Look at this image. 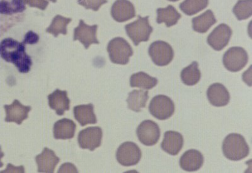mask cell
Returning a JSON list of instances; mask_svg holds the SVG:
<instances>
[{
	"label": "cell",
	"mask_w": 252,
	"mask_h": 173,
	"mask_svg": "<svg viewBox=\"0 0 252 173\" xmlns=\"http://www.w3.org/2000/svg\"><path fill=\"white\" fill-rule=\"evenodd\" d=\"M39 40V36L33 32L32 31H29L28 33H26V35H25V37L24 39L23 43L25 45L26 44H30L33 45L37 44Z\"/></svg>",
	"instance_id": "d6a6232c"
},
{
	"label": "cell",
	"mask_w": 252,
	"mask_h": 173,
	"mask_svg": "<svg viewBox=\"0 0 252 173\" xmlns=\"http://www.w3.org/2000/svg\"><path fill=\"white\" fill-rule=\"evenodd\" d=\"M182 82L187 86H194L199 83L201 73L197 62H193L188 67L182 69L181 74Z\"/></svg>",
	"instance_id": "484cf974"
},
{
	"label": "cell",
	"mask_w": 252,
	"mask_h": 173,
	"mask_svg": "<svg viewBox=\"0 0 252 173\" xmlns=\"http://www.w3.org/2000/svg\"><path fill=\"white\" fill-rule=\"evenodd\" d=\"M76 125L73 120L63 118L55 123L53 128L54 137L56 139H71L75 134Z\"/></svg>",
	"instance_id": "ffe728a7"
},
{
	"label": "cell",
	"mask_w": 252,
	"mask_h": 173,
	"mask_svg": "<svg viewBox=\"0 0 252 173\" xmlns=\"http://www.w3.org/2000/svg\"><path fill=\"white\" fill-rule=\"evenodd\" d=\"M52 2H53V3H56V1H57V0H50Z\"/></svg>",
	"instance_id": "74e56055"
},
{
	"label": "cell",
	"mask_w": 252,
	"mask_h": 173,
	"mask_svg": "<svg viewBox=\"0 0 252 173\" xmlns=\"http://www.w3.org/2000/svg\"><path fill=\"white\" fill-rule=\"evenodd\" d=\"M103 132L99 127H91L80 131L78 136V144L82 149L93 151L102 144Z\"/></svg>",
	"instance_id": "30bf717a"
},
{
	"label": "cell",
	"mask_w": 252,
	"mask_h": 173,
	"mask_svg": "<svg viewBox=\"0 0 252 173\" xmlns=\"http://www.w3.org/2000/svg\"><path fill=\"white\" fill-rule=\"evenodd\" d=\"M149 99L148 91L133 90L129 93L127 99L128 108L135 112H141L146 107Z\"/></svg>",
	"instance_id": "d4e9b609"
},
{
	"label": "cell",
	"mask_w": 252,
	"mask_h": 173,
	"mask_svg": "<svg viewBox=\"0 0 252 173\" xmlns=\"http://www.w3.org/2000/svg\"><path fill=\"white\" fill-rule=\"evenodd\" d=\"M224 156L229 160L238 161L249 156L250 148L242 135L230 134L225 138L222 146Z\"/></svg>",
	"instance_id": "7a4b0ae2"
},
{
	"label": "cell",
	"mask_w": 252,
	"mask_h": 173,
	"mask_svg": "<svg viewBox=\"0 0 252 173\" xmlns=\"http://www.w3.org/2000/svg\"><path fill=\"white\" fill-rule=\"evenodd\" d=\"M181 18V15L172 5H168L165 8L157 9V23H165L167 28L176 25Z\"/></svg>",
	"instance_id": "603a6c76"
},
{
	"label": "cell",
	"mask_w": 252,
	"mask_h": 173,
	"mask_svg": "<svg viewBox=\"0 0 252 173\" xmlns=\"http://www.w3.org/2000/svg\"><path fill=\"white\" fill-rule=\"evenodd\" d=\"M175 104L167 96L159 94L155 96L149 105L150 113L160 120H167L174 114Z\"/></svg>",
	"instance_id": "5b68a950"
},
{
	"label": "cell",
	"mask_w": 252,
	"mask_h": 173,
	"mask_svg": "<svg viewBox=\"0 0 252 173\" xmlns=\"http://www.w3.org/2000/svg\"><path fill=\"white\" fill-rule=\"evenodd\" d=\"M184 138L181 133L176 131H166L161 144V149L168 154L176 156L183 147Z\"/></svg>",
	"instance_id": "e0dca14e"
},
{
	"label": "cell",
	"mask_w": 252,
	"mask_h": 173,
	"mask_svg": "<svg viewBox=\"0 0 252 173\" xmlns=\"http://www.w3.org/2000/svg\"><path fill=\"white\" fill-rule=\"evenodd\" d=\"M4 156V153L2 152L1 146H0V168H1L3 166V163L1 162V159Z\"/></svg>",
	"instance_id": "d590c367"
},
{
	"label": "cell",
	"mask_w": 252,
	"mask_h": 173,
	"mask_svg": "<svg viewBox=\"0 0 252 173\" xmlns=\"http://www.w3.org/2000/svg\"><path fill=\"white\" fill-rule=\"evenodd\" d=\"M97 28V25L89 26L81 20L80 24L74 30V41L79 40L86 49H89L92 44H98L99 42L96 38Z\"/></svg>",
	"instance_id": "7c38bea8"
},
{
	"label": "cell",
	"mask_w": 252,
	"mask_h": 173,
	"mask_svg": "<svg viewBox=\"0 0 252 173\" xmlns=\"http://www.w3.org/2000/svg\"><path fill=\"white\" fill-rule=\"evenodd\" d=\"M136 134L139 141L146 146L156 144L161 136L160 129L158 125L150 120L142 122L137 129Z\"/></svg>",
	"instance_id": "9c48e42d"
},
{
	"label": "cell",
	"mask_w": 252,
	"mask_h": 173,
	"mask_svg": "<svg viewBox=\"0 0 252 173\" xmlns=\"http://www.w3.org/2000/svg\"><path fill=\"white\" fill-rule=\"evenodd\" d=\"M168 1L175 2V1H179V0H168Z\"/></svg>",
	"instance_id": "8d00e7d4"
},
{
	"label": "cell",
	"mask_w": 252,
	"mask_h": 173,
	"mask_svg": "<svg viewBox=\"0 0 252 173\" xmlns=\"http://www.w3.org/2000/svg\"><path fill=\"white\" fill-rule=\"evenodd\" d=\"M209 103L213 106L221 107L226 106L230 101V94L228 89L220 83H214L209 86L207 91Z\"/></svg>",
	"instance_id": "4fadbf2b"
},
{
	"label": "cell",
	"mask_w": 252,
	"mask_h": 173,
	"mask_svg": "<svg viewBox=\"0 0 252 173\" xmlns=\"http://www.w3.org/2000/svg\"><path fill=\"white\" fill-rule=\"evenodd\" d=\"M6 112L5 121L6 122H15L21 125L23 121L28 118V114L32 108L24 106L19 100H15L12 105H4Z\"/></svg>",
	"instance_id": "5bb4252c"
},
{
	"label": "cell",
	"mask_w": 252,
	"mask_h": 173,
	"mask_svg": "<svg viewBox=\"0 0 252 173\" xmlns=\"http://www.w3.org/2000/svg\"><path fill=\"white\" fill-rule=\"evenodd\" d=\"M215 16L211 10L206 11L202 15L192 19L193 30L198 33L207 32L214 25L217 23Z\"/></svg>",
	"instance_id": "7402d4cb"
},
{
	"label": "cell",
	"mask_w": 252,
	"mask_h": 173,
	"mask_svg": "<svg viewBox=\"0 0 252 173\" xmlns=\"http://www.w3.org/2000/svg\"><path fill=\"white\" fill-rule=\"evenodd\" d=\"M0 56L6 62L12 63L21 73H28L32 66V60L26 52V45L12 38L0 42Z\"/></svg>",
	"instance_id": "6da1fadb"
},
{
	"label": "cell",
	"mask_w": 252,
	"mask_h": 173,
	"mask_svg": "<svg viewBox=\"0 0 252 173\" xmlns=\"http://www.w3.org/2000/svg\"><path fill=\"white\" fill-rule=\"evenodd\" d=\"M71 21V19L65 18L61 15H56L51 26L46 29V32L51 33L52 35L57 37L60 33L63 35L67 34V26Z\"/></svg>",
	"instance_id": "83f0119b"
},
{
	"label": "cell",
	"mask_w": 252,
	"mask_h": 173,
	"mask_svg": "<svg viewBox=\"0 0 252 173\" xmlns=\"http://www.w3.org/2000/svg\"><path fill=\"white\" fill-rule=\"evenodd\" d=\"M78 3L86 9L98 11L102 4L107 3V0H78Z\"/></svg>",
	"instance_id": "4dcf8cb0"
},
{
	"label": "cell",
	"mask_w": 252,
	"mask_h": 173,
	"mask_svg": "<svg viewBox=\"0 0 252 173\" xmlns=\"http://www.w3.org/2000/svg\"><path fill=\"white\" fill-rule=\"evenodd\" d=\"M24 3L28 4L31 7H35L40 10H46L49 2L46 0H23Z\"/></svg>",
	"instance_id": "1f68e13d"
},
{
	"label": "cell",
	"mask_w": 252,
	"mask_h": 173,
	"mask_svg": "<svg viewBox=\"0 0 252 173\" xmlns=\"http://www.w3.org/2000/svg\"><path fill=\"white\" fill-rule=\"evenodd\" d=\"M232 35V30L225 24L217 26L209 35L207 42L215 51L222 50L228 44Z\"/></svg>",
	"instance_id": "8fae6325"
},
{
	"label": "cell",
	"mask_w": 252,
	"mask_h": 173,
	"mask_svg": "<svg viewBox=\"0 0 252 173\" xmlns=\"http://www.w3.org/2000/svg\"><path fill=\"white\" fill-rule=\"evenodd\" d=\"M233 12L238 20L249 19L252 15V0H239L234 6Z\"/></svg>",
	"instance_id": "f546056e"
},
{
	"label": "cell",
	"mask_w": 252,
	"mask_h": 173,
	"mask_svg": "<svg viewBox=\"0 0 252 173\" xmlns=\"http://www.w3.org/2000/svg\"><path fill=\"white\" fill-rule=\"evenodd\" d=\"M141 156L140 148L132 142L124 143L119 146L116 152L118 163L126 167L136 165L140 161Z\"/></svg>",
	"instance_id": "ba28073f"
},
{
	"label": "cell",
	"mask_w": 252,
	"mask_h": 173,
	"mask_svg": "<svg viewBox=\"0 0 252 173\" xmlns=\"http://www.w3.org/2000/svg\"><path fill=\"white\" fill-rule=\"evenodd\" d=\"M112 18L118 22H125L136 16L133 4L128 0H116L111 8Z\"/></svg>",
	"instance_id": "9a60e30c"
},
{
	"label": "cell",
	"mask_w": 252,
	"mask_h": 173,
	"mask_svg": "<svg viewBox=\"0 0 252 173\" xmlns=\"http://www.w3.org/2000/svg\"><path fill=\"white\" fill-rule=\"evenodd\" d=\"M78 170L76 169L75 166L71 165V164L66 163L63 165L61 167L60 170L58 173H78Z\"/></svg>",
	"instance_id": "836d02e7"
},
{
	"label": "cell",
	"mask_w": 252,
	"mask_h": 173,
	"mask_svg": "<svg viewBox=\"0 0 252 173\" xmlns=\"http://www.w3.org/2000/svg\"><path fill=\"white\" fill-rule=\"evenodd\" d=\"M73 113L76 120L82 127L88 124H95L97 122L94 113V105L92 103L75 107L73 109Z\"/></svg>",
	"instance_id": "44dd1931"
},
{
	"label": "cell",
	"mask_w": 252,
	"mask_h": 173,
	"mask_svg": "<svg viewBox=\"0 0 252 173\" xmlns=\"http://www.w3.org/2000/svg\"><path fill=\"white\" fill-rule=\"evenodd\" d=\"M49 105L51 109L55 110L58 115L62 116L65 111L69 110L70 100L67 97V92L56 89L53 93L47 96Z\"/></svg>",
	"instance_id": "d6986e66"
},
{
	"label": "cell",
	"mask_w": 252,
	"mask_h": 173,
	"mask_svg": "<svg viewBox=\"0 0 252 173\" xmlns=\"http://www.w3.org/2000/svg\"><path fill=\"white\" fill-rule=\"evenodd\" d=\"M107 51L110 60L117 64H127L130 58L133 55L131 46L122 37H116L110 40Z\"/></svg>",
	"instance_id": "3957f363"
},
{
	"label": "cell",
	"mask_w": 252,
	"mask_h": 173,
	"mask_svg": "<svg viewBox=\"0 0 252 173\" xmlns=\"http://www.w3.org/2000/svg\"><path fill=\"white\" fill-rule=\"evenodd\" d=\"M126 33L132 40L135 46H138L141 42H147L154 29L150 26L149 17H141L125 26Z\"/></svg>",
	"instance_id": "277c9868"
},
{
	"label": "cell",
	"mask_w": 252,
	"mask_h": 173,
	"mask_svg": "<svg viewBox=\"0 0 252 173\" xmlns=\"http://www.w3.org/2000/svg\"><path fill=\"white\" fill-rule=\"evenodd\" d=\"M204 161V156L201 152L195 149H190L182 155L180 159V166L186 172H197L201 169Z\"/></svg>",
	"instance_id": "2e32d148"
},
{
	"label": "cell",
	"mask_w": 252,
	"mask_h": 173,
	"mask_svg": "<svg viewBox=\"0 0 252 173\" xmlns=\"http://www.w3.org/2000/svg\"><path fill=\"white\" fill-rule=\"evenodd\" d=\"M26 9V4L23 0H12L11 1L2 0L0 1V14L12 15L24 12Z\"/></svg>",
	"instance_id": "f1b7e54d"
},
{
	"label": "cell",
	"mask_w": 252,
	"mask_h": 173,
	"mask_svg": "<svg viewBox=\"0 0 252 173\" xmlns=\"http://www.w3.org/2000/svg\"><path fill=\"white\" fill-rule=\"evenodd\" d=\"M60 161L59 157L56 156L55 152L47 147L44 148L41 154L35 157L39 173H54Z\"/></svg>",
	"instance_id": "ac0fdd59"
},
{
	"label": "cell",
	"mask_w": 252,
	"mask_h": 173,
	"mask_svg": "<svg viewBox=\"0 0 252 173\" xmlns=\"http://www.w3.org/2000/svg\"><path fill=\"white\" fill-rule=\"evenodd\" d=\"M158 81L156 78L148 75L145 72L134 73L130 78V86L144 89H151L156 86Z\"/></svg>",
	"instance_id": "cb8c5ba5"
},
{
	"label": "cell",
	"mask_w": 252,
	"mask_h": 173,
	"mask_svg": "<svg viewBox=\"0 0 252 173\" xmlns=\"http://www.w3.org/2000/svg\"><path fill=\"white\" fill-rule=\"evenodd\" d=\"M209 0H185L180 4V9L188 16L201 12L208 6Z\"/></svg>",
	"instance_id": "4316f807"
},
{
	"label": "cell",
	"mask_w": 252,
	"mask_h": 173,
	"mask_svg": "<svg viewBox=\"0 0 252 173\" xmlns=\"http://www.w3.org/2000/svg\"><path fill=\"white\" fill-rule=\"evenodd\" d=\"M248 61V53L240 47H232L229 48L224 53L222 59L225 68L233 73L244 69Z\"/></svg>",
	"instance_id": "8992f818"
},
{
	"label": "cell",
	"mask_w": 252,
	"mask_h": 173,
	"mask_svg": "<svg viewBox=\"0 0 252 173\" xmlns=\"http://www.w3.org/2000/svg\"><path fill=\"white\" fill-rule=\"evenodd\" d=\"M1 173H25V169L23 166L15 167L11 164H8L7 168Z\"/></svg>",
	"instance_id": "e575fe53"
},
{
	"label": "cell",
	"mask_w": 252,
	"mask_h": 173,
	"mask_svg": "<svg viewBox=\"0 0 252 173\" xmlns=\"http://www.w3.org/2000/svg\"><path fill=\"white\" fill-rule=\"evenodd\" d=\"M148 53L152 61L158 66H165L172 61L174 51L167 42L158 40L150 45Z\"/></svg>",
	"instance_id": "52a82bcc"
}]
</instances>
